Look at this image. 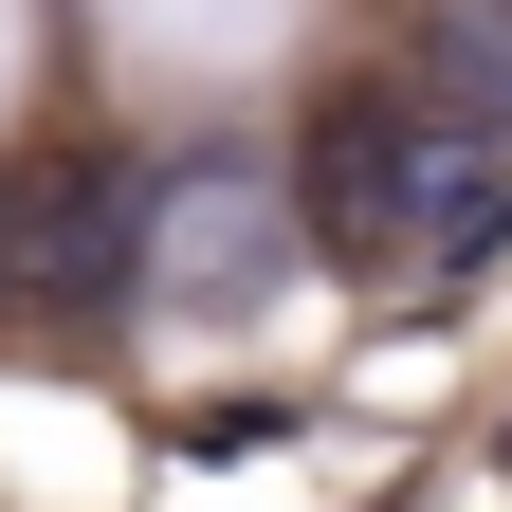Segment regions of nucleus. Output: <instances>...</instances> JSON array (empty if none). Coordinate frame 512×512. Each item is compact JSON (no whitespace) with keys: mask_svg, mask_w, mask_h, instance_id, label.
Returning <instances> with one entry per match:
<instances>
[{"mask_svg":"<svg viewBox=\"0 0 512 512\" xmlns=\"http://www.w3.org/2000/svg\"><path fill=\"white\" fill-rule=\"evenodd\" d=\"M494 476H512V421H494Z\"/></svg>","mask_w":512,"mask_h":512,"instance_id":"obj_3","label":"nucleus"},{"mask_svg":"<svg viewBox=\"0 0 512 512\" xmlns=\"http://www.w3.org/2000/svg\"><path fill=\"white\" fill-rule=\"evenodd\" d=\"M275 183H293V238L330 256V275H366V293H439V275H476L512 238V147H476V128L421 110L403 74H348Z\"/></svg>","mask_w":512,"mask_h":512,"instance_id":"obj_1","label":"nucleus"},{"mask_svg":"<svg viewBox=\"0 0 512 512\" xmlns=\"http://www.w3.org/2000/svg\"><path fill=\"white\" fill-rule=\"evenodd\" d=\"M147 147H19L0 165V311H37V330H110V311H147Z\"/></svg>","mask_w":512,"mask_h":512,"instance_id":"obj_2","label":"nucleus"}]
</instances>
